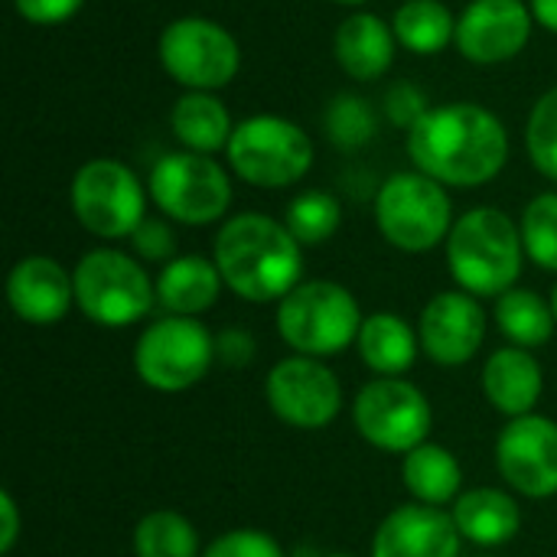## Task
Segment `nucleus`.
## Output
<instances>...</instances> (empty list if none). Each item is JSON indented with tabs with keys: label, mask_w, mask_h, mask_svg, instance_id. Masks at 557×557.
I'll return each mask as SVG.
<instances>
[{
	"label": "nucleus",
	"mask_w": 557,
	"mask_h": 557,
	"mask_svg": "<svg viewBox=\"0 0 557 557\" xmlns=\"http://www.w3.org/2000/svg\"><path fill=\"white\" fill-rule=\"evenodd\" d=\"M147 193L166 219L202 228L225 219L232 206V176L209 153L170 150L153 163Z\"/></svg>",
	"instance_id": "10"
},
{
	"label": "nucleus",
	"mask_w": 557,
	"mask_h": 557,
	"mask_svg": "<svg viewBox=\"0 0 557 557\" xmlns=\"http://www.w3.org/2000/svg\"><path fill=\"white\" fill-rule=\"evenodd\" d=\"M548 300H552V313H555V323H557V284L552 287V297H548Z\"/></svg>",
	"instance_id": "40"
},
{
	"label": "nucleus",
	"mask_w": 557,
	"mask_h": 557,
	"mask_svg": "<svg viewBox=\"0 0 557 557\" xmlns=\"http://www.w3.org/2000/svg\"><path fill=\"white\" fill-rule=\"evenodd\" d=\"M450 516L463 542L476 548H503L522 532V506L512 493L496 486H473L460 493Z\"/></svg>",
	"instance_id": "21"
},
{
	"label": "nucleus",
	"mask_w": 557,
	"mask_h": 557,
	"mask_svg": "<svg viewBox=\"0 0 557 557\" xmlns=\"http://www.w3.org/2000/svg\"><path fill=\"white\" fill-rule=\"evenodd\" d=\"M454 222L457 219L447 186L424 176L421 170L395 173L375 193V225L382 238L405 255L434 251L447 242Z\"/></svg>",
	"instance_id": "7"
},
{
	"label": "nucleus",
	"mask_w": 557,
	"mask_h": 557,
	"mask_svg": "<svg viewBox=\"0 0 557 557\" xmlns=\"http://www.w3.org/2000/svg\"><path fill=\"white\" fill-rule=\"evenodd\" d=\"M401 480L411 503L447 509L463 493V467L444 444H421L401 457Z\"/></svg>",
	"instance_id": "24"
},
{
	"label": "nucleus",
	"mask_w": 557,
	"mask_h": 557,
	"mask_svg": "<svg viewBox=\"0 0 557 557\" xmlns=\"http://www.w3.org/2000/svg\"><path fill=\"white\" fill-rule=\"evenodd\" d=\"M20 506L13 499V493H0V555H10L20 542Z\"/></svg>",
	"instance_id": "38"
},
{
	"label": "nucleus",
	"mask_w": 557,
	"mask_h": 557,
	"mask_svg": "<svg viewBox=\"0 0 557 557\" xmlns=\"http://www.w3.org/2000/svg\"><path fill=\"white\" fill-rule=\"evenodd\" d=\"M284 225L304 248H317V245H326L339 232L343 206L326 189H307L290 199V206L284 212Z\"/></svg>",
	"instance_id": "29"
},
{
	"label": "nucleus",
	"mask_w": 557,
	"mask_h": 557,
	"mask_svg": "<svg viewBox=\"0 0 557 557\" xmlns=\"http://www.w3.org/2000/svg\"><path fill=\"white\" fill-rule=\"evenodd\" d=\"M255 349L258 346H255L251 333H245V330H225L215 336V359L225 366H235V369L248 366L255 359Z\"/></svg>",
	"instance_id": "37"
},
{
	"label": "nucleus",
	"mask_w": 557,
	"mask_h": 557,
	"mask_svg": "<svg viewBox=\"0 0 557 557\" xmlns=\"http://www.w3.org/2000/svg\"><path fill=\"white\" fill-rule=\"evenodd\" d=\"M545 392V372L542 362L532 356V349L503 346L486 356L483 366V395L493 411L503 418H525L535 414V405Z\"/></svg>",
	"instance_id": "19"
},
{
	"label": "nucleus",
	"mask_w": 557,
	"mask_h": 557,
	"mask_svg": "<svg viewBox=\"0 0 557 557\" xmlns=\"http://www.w3.org/2000/svg\"><path fill=\"white\" fill-rule=\"evenodd\" d=\"M323 127L333 147L339 150H359L375 140L379 134V111L352 91H339L323 114Z\"/></svg>",
	"instance_id": "30"
},
{
	"label": "nucleus",
	"mask_w": 557,
	"mask_h": 557,
	"mask_svg": "<svg viewBox=\"0 0 557 557\" xmlns=\"http://www.w3.org/2000/svg\"><path fill=\"white\" fill-rule=\"evenodd\" d=\"M509 147L503 117L476 101L437 104L408 131L414 170L454 189L493 183L509 163Z\"/></svg>",
	"instance_id": "1"
},
{
	"label": "nucleus",
	"mask_w": 557,
	"mask_h": 557,
	"mask_svg": "<svg viewBox=\"0 0 557 557\" xmlns=\"http://www.w3.org/2000/svg\"><path fill=\"white\" fill-rule=\"evenodd\" d=\"M392 29L401 49L414 55H437L457 36V16L441 0H405L395 16Z\"/></svg>",
	"instance_id": "26"
},
{
	"label": "nucleus",
	"mask_w": 557,
	"mask_h": 557,
	"mask_svg": "<svg viewBox=\"0 0 557 557\" xmlns=\"http://www.w3.org/2000/svg\"><path fill=\"white\" fill-rule=\"evenodd\" d=\"M170 131L193 153H219L232 140V114L215 91H183L170 111Z\"/></svg>",
	"instance_id": "25"
},
{
	"label": "nucleus",
	"mask_w": 557,
	"mask_h": 557,
	"mask_svg": "<svg viewBox=\"0 0 557 557\" xmlns=\"http://www.w3.org/2000/svg\"><path fill=\"white\" fill-rule=\"evenodd\" d=\"M232 173L258 189H287L313 170L310 134L281 114H251L235 124L225 147Z\"/></svg>",
	"instance_id": "6"
},
{
	"label": "nucleus",
	"mask_w": 557,
	"mask_h": 557,
	"mask_svg": "<svg viewBox=\"0 0 557 557\" xmlns=\"http://www.w3.org/2000/svg\"><path fill=\"white\" fill-rule=\"evenodd\" d=\"M323 557H359V555H349V552H336V555H323Z\"/></svg>",
	"instance_id": "42"
},
{
	"label": "nucleus",
	"mask_w": 557,
	"mask_h": 557,
	"mask_svg": "<svg viewBox=\"0 0 557 557\" xmlns=\"http://www.w3.org/2000/svg\"><path fill=\"white\" fill-rule=\"evenodd\" d=\"M362 307L339 281H300L274 310V326L284 346L297 356L333 359L356 346L362 330Z\"/></svg>",
	"instance_id": "4"
},
{
	"label": "nucleus",
	"mask_w": 557,
	"mask_h": 557,
	"mask_svg": "<svg viewBox=\"0 0 557 557\" xmlns=\"http://www.w3.org/2000/svg\"><path fill=\"white\" fill-rule=\"evenodd\" d=\"M212 261L225 287L245 304H281L304 281V245L264 212L225 219L215 232Z\"/></svg>",
	"instance_id": "2"
},
{
	"label": "nucleus",
	"mask_w": 557,
	"mask_h": 557,
	"mask_svg": "<svg viewBox=\"0 0 557 557\" xmlns=\"http://www.w3.org/2000/svg\"><path fill=\"white\" fill-rule=\"evenodd\" d=\"M428 111H431V104H428L424 88H418L414 82H405V78H398V82L388 85V91H385V117L395 127L411 131Z\"/></svg>",
	"instance_id": "34"
},
{
	"label": "nucleus",
	"mask_w": 557,
	"mask_h": 557,
	"mask_svg": "<svg viewBox=\"0 0 557 557\" xmlns=\"http://www.w3.org/2000/svg\"><path fill=\"white\" fill-rule=\"evenodd\" d=\"M7 304L29 326H55L75 307V281L55 258L26 255L7 274Z\"/></svg>",
	"instance_id": "18"
},
{
	"label": "nucleus",
	"mask_w": 557,
	"mask_h": 557,
	"mask_svg": "<svg viewBox=\"0 0 557 557\" xmlns=\"http://www.w3.org/2000/svg\"><path fill=\"white\" fill-rule=\"evenodd\" d=\"M525 150H529V160L532 166L555 180L557 183V85L548 88L532 114H529V124H525Z\"/></svg>",
	"instance_id": "32"
},
{
	"label": "nucleus",
	"mask_w": 557,
	"mask_h": 557,
	"mask_svg": "<svg viewBox=\"0 0 557 557\" xmlns=\"http://www.w3.org/2000/svg\"><path fill=\"white\" fill-rule=\"evenodd\" d=\"M519 228H522L525 258L535 268L557 274V193H539L525 206Z\"/></svg>",
	"instance_id": "31"
},
{
	"label": "nucleus",
	"mask_w": 557,
	"mask_h": 557,
	"mask_svg": "<svg viewBox=\"0 0 557 557\" xmlns=\"http://www.w3.org/2000/svg\"><path fill=\"white\" fill-rule=\"evenodd\" d=\"M496 326L519 349H539L555 336L557 323L552 300H545L532 287H512L496 297Z\"/></svg>",
	"instance_id": "27"
},
{
	"label": "nucleus",
	"mask_w": 557,
	"mask_h": 557,
	"mask_svg": "<svg viewBox=\"0 0 557 557\" xmlns=\"http://www.w3.org/2000/svg\"><path fill=\"white\" fill-rule=\"evenodd\" d=\"M463 535L447 509L405 503L392 509L375 535L369 557H460Z\"/></svg>",
	"instance_id": "17"
},
{
	"label": "nucleus",
	"mask_w": 557,
	"mask_h": 557,
	"mask_svg": "<svg viewBox=\"0 0 557 557\" xmlns=\"http://www.w3.org/2000/svg\"><path fill=\"white\" fill-rule=\"evenodd\" d=\"M134 557H202L196 525L173 509L147 512L134 529Z\"/></svg>",
	"instance_id": "28"
},
{
	"label": "nucleus",
	"mask_w": 557,
	"mask_h": 557,
	"mask_svg": "<svg viewBox=\"0 0 557 557\" xmlns=\"http://www.w3.org/2000/svg\"><path fill=\"white\" fill-rule=\"evenodd\" d=\"M163 72L186 91H219L242 69V46L228 26L209 16H176L157 39Z\"/></svg>",
	"instance_id": "11"
},
{
	"label": "nucleus",
	"mask_w": 557,
	"mask_h": 557,
	"mask_svg": "<svg viewBox=\"0 0 557 557\" xmlns=\"http://www.w3.org/2000/svg\"><path fill=\"white\" fill-rule=\"evenodd\" d=\"M202 557H287L281 542L261 529H232L222 532L219 539H212Z\"/></svg>",
	"instance_id": "33"
},
{
	"label": "nucleus",
	"mask_w": 557,
	"mask_h": 557,
	"mask_svg": "<svg viewBox=\"0 0 557 557\" xmlns=\"http://www.w3.org/2000/svg\"><path fill=\"white\" fill-rule=\"evenodd\" d=\"M75 307L101 330H127L157 307V281L121 248H91L72 268Z\"/></svg>",
	"instance_id": "5"
},
{
	"label": "nucleus",
	"mask_w": 557,
	"mask_h": 557,
	"mask_svg": "<svg viewBox=\"0 0 557 557\" xmlns=\"http://www.w3.org/2000/svg\"><path fill=\"white\" fill-rule=\"evenodd\" d=\"M215 362V336L199 317L163 313L144 326L134 343V372L137 379L160 392L180 395L199 385Z\"/></svg>",
	"instance_id": "8"
},
{
	"label": "nucleus",
	"mask_w": 557,
	"mask_h": 557,
	"mask_svg": "<svg viewBox=\"0 0 557 557\" xmlns=\"http://www.w3.org/2000/svg\"><path fill=\"white\" fill-rule=\"evenodd\" d=\"M444 251L450 277L473 297H503L506 290L519 287L525 264L522 228L496 206H476L463 212L454 222Z\"/></svg>",
	"instance_id": "3"
},
{
	"label": "nucleus",
	"mask_w": 557,
	"mask_h": 557,
	"mask_svg": "<svg viewBox=\"0 0 557 557\" xmlns=\"http://www.w3.org/2000/svg\"><path fill=\"white\" fill-rule=\"evenodd\" d=\"M225 290V281L212 258L206 255H176L157 274V304L173 317H202L209 313Z\"/></svg>",
	"instance_id": "22"
},
{
	"label": "nucleus",
	"mask_w": 557,
	"mask_h": 557,
	"mask_svg": "<svg viewBox=\"0 0 557 557\" xmlns=\"http://www.w3.org/2000/svg\"><path fill=\"white\" fill-rule=\"evenodd\" d=\"M496 470L522 499L557 496V424L545 414L512 418L496 437Z\"/></svg>",
	"instance_id": "14"
},
{
	"label": "nucleus",
	"mask_w": 557,
	"mask_h": 557,
	"mask_svg": "<svg viewBox=\"0 0 557 557\" xmlns=\"http://www.w3.org/2000/svg\"><path fill=\"white\" fill-rule=\"evenodd\" d=\"M356 434L382 454H411L428 444L434 411L428 395L408 379H372L352 398Z\"/></svg>",
	"instance_id": "12"
},
{
	"label": "nucleus",
	"mask_w": 557,
	"mask_h": 557,
	"mask_svg": "<svg viewBox=\"0 0 557 557\" xmlns=\"http://www.w3.org/2000/svg\"><path fill=\"white\" fill-rule=\"evenodd\" d=\"M333 3H343V7H362V3H369V0H333Z\"/></svg>",
	"instance_id": "41"
},
{
	"label": "nucleus",
	"mask_w": 557,
	"mask_h": 557,
	"mask_svg": "<svg viewBox=\"0 0 557 557\" xmlns=\"http://www.w3.org/2000/svg\"><path fill=\"white\" fill-rule=\"evenodd\" d=\"M85 0H13V10L33 26H59L82 10Z\"/></svg>",
	"instance_id": "36"
},
{
	"label": "nucleus",
	"mask_w": 557,
	"mask_h": 557,
	"mask_svg": "<svg viewBox=\"0 0 557 557\" xmlns=\"http://www.w3.org/2000/svg\"><path fill=\"white\" fill-rule=\"evenodd\" d=\"M529 10L539 26H545L548 33H557V0H532Z\"/></svg>",
	"instance_id": "39"
},
{
	"label": "nucleus",
	"mask_w": 557,
	"mask_h": 557,
	"mask_svg": "<svg viewBox=\"0 0 557 557\" xmlns=\"http://www.w3.org/2000/svg\"><path fill=\"white\" fill-rule=\"evenodd\" d=\"M535 16L522 0H470L457 16V52L473 65L516 59L532 39Z\"/></svg>",
	"instance_id": "16"
},
{
	"label": "nucleus",
	"mask_w": 557,
	"mask_h": 557,
	"mask_svg": "<svg viewBox=\"0 0 557 557\" xmlns=\"http://www.w3.org/2000/svg\"><path fill=\"white\" fill-rule=\"evenodd\" d=\"M486 310L480 304V297L467 294V290H441L434 294L418 320V339H421V352L444 369H460L470 359H476V352L486 343Z\"/></svg>",
	"instance_id": "15"
},
{
	"label": "nucleus",
	"mask_w": 557,
	"mask_h": 557,
	"mask_svg": "<svg viewBox=\"0 0 557 557\" xmlns=\"http://www.w3.org/2000/svg\"><path fill=\"white\" fill-rule=\"evenodd\" d=\"M131 248L140 261H150V264H166L176 258V235L170 228L166 219H144L137 225V232L131 235Z\"/></svg>",
	"instance_id": "35"
},
{
	"label": "nucleus",
	"mask_w": 557,
	"mask_h": 557,
	"mask_svg": "<svg viewBox=\"0 0 557 557\" xmlns=\"http://www.w3.org/2000/svg\"><path fill=\"white\" fill-rule=\"evenodd\" d=\"M264 398L277 421L294 431H323L343 411V382L323 359L284 356L264 375Z\"/></svg>",
	"instance_id": "13"
},
{
	"label": "nucleus",
	"mask_w": 557,
	"mask_h": 557,
	"mask_svg": "<svg viewBox=\"0 0 557 557\" xmlns=\"http://www.w3.org/2000/svg\"><path fill=\"white\" fill-rule=\"evenodd\" d=\"M395 29L379 13L356 10L333 33V55L356 82H379L395 62Z\"/></svg>",
	"instance_id": "20"
},
{
	"label": "nucleus",
	"mask_w": 557,
	"mask_h": 557,
	"mask_svg": "<svg viewBox=\"0 0 557 557\" xmlns=\"http://www.w3.org/2000/svg\"><path fill=\"white\" fill-rule=\"evenodd\" d=\"M356 352L375 379H401L418 362L421 339L405 317L379 310L362 320Z\"/></svg>",
	"instance_id": "23"
},
{
	"label": "nucleus",
	"mask_w": 557,
	"mask_h": 557,
	"mask_svg": "<svg viewBox=\"0 0 557 557\" xmlns=\"http://www.w3.org/2000/svg\"><path fill=\"white\" fill-rule=\"evenodd\" d=\"M147 196L150 193L137 173L114 157H95L82 163L69 186L75 222L101 242L131 238L147 219Z\"/></svg>",
	"instance_id": "9"
}]
</instances>
